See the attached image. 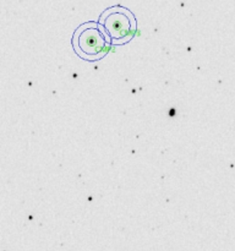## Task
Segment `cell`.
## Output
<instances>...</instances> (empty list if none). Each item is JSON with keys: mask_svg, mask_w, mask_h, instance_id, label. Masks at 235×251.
Wrapping results in <instances>:
<instances>
[{"mask_svg": "<svg viewBox=\"0 0 235 251\" xmlns=\"http://www.w3.org/2000/svg\"><path fill=\"white\" fill-rule=\"evenodd\" d=\"M78 47L87 55H98L105 48V41L97 28H87L78 36Z\"/></svg>", "mask_w": 235, "mask_h": 251, "instance_id": "6da1fadb", "label": "cell"}, {"mask_svg": "<svg viewBox=\"0 0 235 251\" xmlns=\"http://www.w3.org/2000/svg\"><path fill=\"white\" fill-rule=\"evenodd\" d=\"M105 29L112 38L119 39L126 37L130 32V21L125 15L114 12L105 19Z\"/></svg>", "mask_w": 235, "mask_h": 251, "instance_id": "7a4b0ae2", "label": "cell"}]
</instances>
